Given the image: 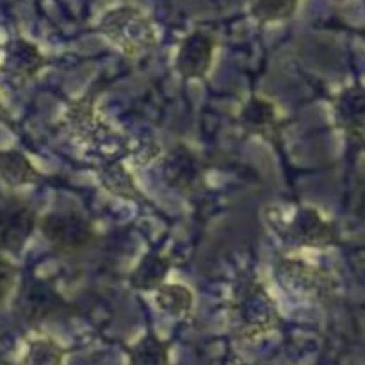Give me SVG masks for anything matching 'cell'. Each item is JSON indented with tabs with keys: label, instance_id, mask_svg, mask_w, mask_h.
Here are the masks:
<instances>
[{
	"label": "cell",
	"instance_id": "1",
	"mask_svg": "<svg viewBox=\"0 0 365 365\" xmlns=\"http://www.w3.org/2000/svg\"><path fill=\"white\" fill-rule=\"evenodd\" d=\"M267 221L282 241L299 248H324L334 242L331 227L312 207H271Z\"/></svg>",
	"mask_w": 365,
	"mask_h": 365
},
{
	"label": "cell",
	"instance_id": "2",
	"mask_svg": "<svg viewBox=\"0 0 365 365\" xmlns=\"http://www.w3.org/2000/svg\"><path fill=\"white\" fill-rule=\"evenodd\" d=\"M100 32L128 57H139L157 45L152 20L134 6H120L103 14Z\"/></svg>",
	"mask_w": 365,
	"mask_h": 365
},
{
	"label": "cell",
	"instance_id": "3",
	"mask_svg": "<svg viewBox=\"0 0 365 365\" xmlns=\"http://www.w3.org/2000/svg\"><path fill=\"white\" fill-rule=\"evenodd\" d=\"M39 230L43 237L61 253H78L91 246L96 230L88 217L77 212H50L39 217Z\"/></svg>",
	"mask_w": 365,
	"mask_h": 365
},
{
	"label": "cell",
	"instance_id": "4",
	"mask_svg": "<svg viewBox=\"0 0 365 365\" xmlns=\"http://www.w3.org/2000/svg\"><path fill=\"white\" fill-rule=\"evenodd\" d=\"M39 217L31 205L7 200L0 205V253H20L31 239Z\"/></svg>",
	"mask_w": 365,
	"mask_h": 365
},
{
	"label": "cell",
	"instance_id": "5",
	"mask_svg": "<svg viewBox=\"0 0 365 365\" xmlns=\"http://www.w3.org/2000/svg\"><path fill=\"white\" fill-rule=\"evenodd\" d=\"M239 334L242 337H259L269 334L278 323V310L262 285H253L237 305Z\"/></svg>",
	"mask_w": 365,
	"mask_h": 365
},
{
	"label": "cell",
	"instance_id": "6",
	"mask_svg": "<svg viewBox=\"0 0 365 365\" xmlns=\"http://www.w3.org/2000/svg\"><path fill=\"white\" fill-rule=\"evenodd\" d=\"M64 121L70 135H73L78 143L88 146H96L114 138V130L102 120L93 98H81L71 102L64 114Z\"/></svg>",
	"mask_w": 365,
	"mask_h": 365
},
{
	"label": "cell",
	"instance_id": "7",
	"mask_svg": "<svg viewBox=\"0 0 365 365\" xmlns=\"http://www.w3.org/2000/svg\"><path fill=\"white\" fill-rule=\"evenodd\" d=\"M278 277L299 296L309 299H319L328 294V278L319 267L307 264L303 260L284 259L278 264Z\"/></svg>",
	"mask_w": 365,
	"mask_h": 365
},
{
	"label": "cell",
	"instance_id": "8",
	"mask_svg": "<svg viewBox=\"0 0 365 365\" xmlns=\"http://www.w3.org/2000/svg\"><path fill=\"white\" fill-rule=\"evenodd\" d=\"M214 39L205 32H192L177 52V70L184 78H203L209 73L214 59Z\"/></svg>",
	"mask_w": 365,
	"mask_h": 365
},
{
	"label": "cell",
	"instance_id": "9",
	"mask_svg": "<svg viewBox=\"0 0 365 365\" xmlns=\"http://www.w3.org/2000/svg\"><path fill=\"white\" fill-rule=\"evenodd\" d=\"M45 57L39 48L25 39H16L11 43L4 57V71L16 84L24 86L31 82L45 66Z\"/></svg>",
	"mask_w": 365,
	"mask_h": 365
},
{
	"label": "cell",
	"instance_id": "10",
	"mask_svg": "<svg viewBox=\"0 0 365 365\" xmlns=\"http://www.w3.org/2000/svg\"><path fill=\"white\" fill-rule=\"evenodd\" d=\"M163 175L166 178L168 185L182 192L192 191L202 182V170H200L198 159L184 146L173 150L166 157Z\"/></svg>",
	"mask_w": 365,
	"mask_h": 365
},
{
	"label": "cell",
	"instance_id": "11",
	"mask_svg": "<svg viewBox=\"0 0 365 365\" xmlns=\"http://www.w3.org/2000/svg\"><path fill=\"white\" fill-rule=\"evenodd\" d=\"M61 296L45 282L25 285L18 298V310L27 321H43L61 307Z\"/></svg>",
	"mask_w": 365,
	"mask_h": 365
},
{
	"label": "cell",
	"instance_id": "12",
	"mask_svg": "<svg viewBox=\"0 0 365 365\" xmlns=\"http://www.w3.org/2000/svg\"><path fill=\"white\" fill-rule=\"evenodd\" d=\"M241 125L252 134L271 139L278 132V109L269 98L252 96L239 114Z\"/></svg>",
	"mask_w": 365,
	"mask_h": 365
},
{
	"label": "cell",
	"instance_id": "13",
	"mask_svg": "<svg viewBox=\"0 0 365 365\" xmlns=\"http://www.w3.org/2000/svg\"><path fill=\"white\" fill-rule=\"evenodd\" d=\"M0 178L11 187L36 184L41 178L38 168L18 150H0Z\"/></svg>",
	"mask_w": 365,
	"mask_h": 365
},
{
	"label": "cell",
	"instance_id": "14",
	"mask_svg": "<svg viewBox=\"0 0 365 365\" xmlns=\"http://www.w3.org/2000/svg\"><path fill=\"white\" fill-rule=\"evenodd\" d=\"M155 303L163 312L175 317H185L195 307V294L182 284H163L155 289Z\"/></svg>",
	"mask_w": 365,
	"mask_h": 365
},
{
	"label": "cell",
	"instance_id": "15",
	"mask_svg": "<svg viewBox=\"0 0 365 365\" xmlns=\"http://www.w3.org/2000/svg\"><path fill=\"white\" fill-rule=\"evenodd\" d=\"M66 360V349L52 337L39 335L27 341L20 365H63Z\"/></svg>",
	"mask_w": 365,
	"mask_h": 365
},
{
	"label": "cell",
	"instance_id": "16",
	"mask_svg": "<svg viewBox=\"0 0 365 365\" xmlns=\"http://www.w3.org/2000/svg\"><path fill=\"white\" fill-rule=\"evenodd\" d=\"M130 365H168V346L157 335H146L132 348Z\"/></svg>",
	"mask_w": 365,
	"mask_h": 365
},
{
	"label": "cell",
	"instance_id": "17",
	"mask_svg": "<svg viewBox=\"0 0 365 365\" xmlns=\"http://www.w3.org/2000/svg\"><path fill=\"white\" fill-rule=\"evenodd\" d=\"M100 178H102L103 187H106L107 191L113 192V195L121 196V198H134V196H138L134 178H132V175L125 170L123 164H109V166L102 170Z\"/></svg>",
	"mask_w": 365,
	"mask_h": 365
},
{
	"label": "cell",
	"instance_id": "18",
	"mask_svg": "<svg viewBox=\"0 0 365 365\" xmlns=\"http://www.w3.org/2000/svg\"><path fill=\"white\" fill-rule=\"evenodd\" d=\"M298 0H253L252 14L260 24L284 21L294 14Z\"/></svg>",
	"mask_w": 365,
	"mask_h": 365
},
{
	"label": "cell",
	"instance_id": "19",
	"mask_svg": "<svg viewBox=\"0 0 365 365\" xmlns=\"http://www.w3.org/2000/svg\"><path fill=\"white\" fill-rule=\"evenodd\" d=\"M168 267H170V264L166 259L148 257L135 271L134 285L139 289H159L163 285L164 277H166Z\"/></svg>",
	"mask_w": 365,
	"mask_h": 365
},
{
	"label": "cell",
	"instance_id": "20",
	"mask_svg": "<svg viewBox=\"0 0 365 365\" xmlns=\"http://www.w3.org/2000/svg\"><path fill=\"white\" fill-rule=\"evenodd\" d=\"M16 282V267L6 255L0 253V303L11 294Z\"/></svg>",
	"mask_w": 365,
	"mask_h": 365
},
{
	"label": "cell",
	"instance_id": "21",
	"mask_svg": "<svg viewBox=\"0 0 365 365\" xmlns=\"http://www.w3.org/2000/svg\"><path fill=\"white\" fill-rule=\"evenodd\" d=\"M11 121V114L7 110V107L4 106L2 100H0V123H9Z\"/></svg>",
	"mask_w": 365,
	"mask_h": 365
},
{
	"label": "cell",
	"instance_id": "22",
	"mask_svg": "<svg viewBox=\"0 0 365 365\" xmlns=\"http://www.w3.org/2000/svg\"><path fill=\"white\" fill-rule=\"evenodd\" d=\"M335 2H349V0H335Z\"/></svg>",
	"mask_w": 365,
	"mask_h": 365
}]
</instances>
